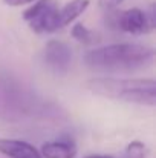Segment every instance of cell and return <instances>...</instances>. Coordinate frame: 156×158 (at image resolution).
Listing matches in <instances>:
<instances>
[{
    "instance_id": "4",
    "label": "cell",
    "mask_w": 156,
    "mask_h": 158,
    "mask_svg": "<svg viewBox=\"0 0 156 158\" xmlns=\"http://www.w3.org/2000/svg\"><path fill=\"white\" fill-rule=\"evenodd\" d=\"M113 14L110 23L118 28L122 32L132 34V35H146L153 32L155 29V17L153 12H147L146 9L141 8H130L121 12L110 11Z\"/></svg>"
},
{
    "instance_id": "7",
    "label": "cell",
    "mask_w": 156,
    "mask_h": 158,
    "mask_svg": "<svg viewBox=\"0 0 156 158\" xmlns=\"http://www.w3.org/2000/svg\"><path fill=\"white\" fill-rule=\"evenodd\" d=\"M38 152L42 158H75L77 144L72 138H58L43 143Z\"/></svg>"
},
{
    "instance_id": "1",
    "label": "cell",
    "mask_w": 156,
    "mask_h": 158,
    "mask_svg": "<svg viewBox=\"0 0 156 158\" xmlns=\"http://www.w3.org/2000/svg\"><path fill=\"white\" fill-rule=\"evenodd\" d=\"M155 49L142 43H113L90 49L84 54L86 66L100 74H130L150 66Z\"/></svg>"
},
{
    "instance_id": "2",
    "label": "cell",
    "mask_w": 156,
    "mask_h": 158,
    "mask_svg": "<svg viewBox=\"0 0 156 158\" xmlns=\"http://www.w3.org/2000/svg\"><path fill=\"white\" fill-rule=\"evenodd\" d=\"M86 89L115 102L150 107L156 105V81L153 78L94 77L86 81Z\"/></svg>"
},
{
    "instance_id": "5",
    "label": "cell",
    "mask_w": 156,
    "mask_h": 158,
    "mask_svg": "<svg viewBox=\"0 0 156 158\" xmlns=\"http://www.w3.org/2000/svg\"><path fill=\"white\" fill-rule=\"evenodd\" d=\"M45 61L54 72H67L72 63V48L61 40H49L45 46Z\"/></svg>"
},
{
    "instance_id": "12",
    "label": "cell",
    "mask_w": 156,
    "mask_h": 158,
    "mask_svg": "<svg viewBox=\"0 0 156 158\" xmlns=\"http://www.w3.org/2000/svg\"><path fill=\"white\" fill-rule=\"evenodd\" d=\"M34 2H35V0H3L5 5L14 6V8H17V6H25V5H31V3H34Z\"/></svg>"
},
{
    "instance_id": "10",
    "label": "cell",
    "mask_w": 156,
    "mask_h": 158,
    "mask_svg": "<svg viewBox=\"0 0 156 158\" xmlns=\"http://www.w3.org/2000/svg\"><path fill=\"white\" fill-rule=\"evenodd\" d=\"M126 154H127L129 158H146L147 149H146L144 143H141V141H132L127 146Z\"/></svg>"
},
{
    "instance_id": "11",
    "label": "cell",
    "mask_w": 156,
    "mask_h": 158,
    "mask_svg": "<svg viewBox=\"0 0 156 158\" xmlns=\"http://www.w3.org/2000/svg\"><path fill=\"white\" fill-rule=\"evenodd\" d=\"M122 2L124 0H100V5L106 11H115Z\"/></svg>"
},
{
    "instance_id": "3",
    "label": "cell",
    "mask_w": 156,
    "mask_h": 158,
    "mask_svg": "<svg viewBox=\"0 0 156 158\" xmlns=\"http://www.w3.org/2000/svg\"><path fill=\"white\" fill-rule=\"evenodd\" d=\"M58 0H35L22 17L28 23L29 29L37 34H49L60 29L58 26Z\"/></svg>"
},
{
    "instance_id": "13",
    "label": "cell",
    "mask_w": 156,
    "mask_h": 158,
    "mask_svg": "<svg viewBox=\"0 0 156 158\" xmlns=\"http://www.w3.org/2000/svg\"><path fill=\"white\" fill-rule=\"evenodd\" d=\"M86 158H113L112 155H89V157H86Z\"/></svg>"
},
{
    "instance_id": "6",
    "label": "cell",
    "mask_w": 156,
    "mask_h": 158,
    "mask_svg": "<svg viewBox=\"0 0 156 158\" xmlns=\"http://www.w3.org/2000/svg\"><path fill=\"white\" fill-rule=\"evenodd\" d=\"M0 154L8 158H42L38 149L32 144L22 140L3 137H0Z\"/></svg>"
},
{
    "instance_id": "8",
    "label": "cell",
    "mask_w": 156,
    "mask_h": 158,
    "mask_svg": "<svg viewBox=\"0 0 156 158\" xmlns=\"http://www.w3.org/2000/svg\"><path fill=\"white\" fill-rule=\"evenodd\" d=\"M90 5V0H70L58 9V26L60 29L75 22Z\"/></svg>"
},
{
    "instance_id": "9",
    "label": "cell",
    "mask_w": 156,
    "mask_h": 158,
    "mask_svg": "<svg viewBox=\"0 0 156 158\" xmlns=\"http://www.w3.org/2000/svg\"><path fill=\"white\" fill-rule=\"evenodd\" d=\"M70 35L81 45H86V46H92V45H97L101 42V35L94 31V29H89L86 25L83 23H75L70 29Z\"/></svg>"
}]
</instances>
